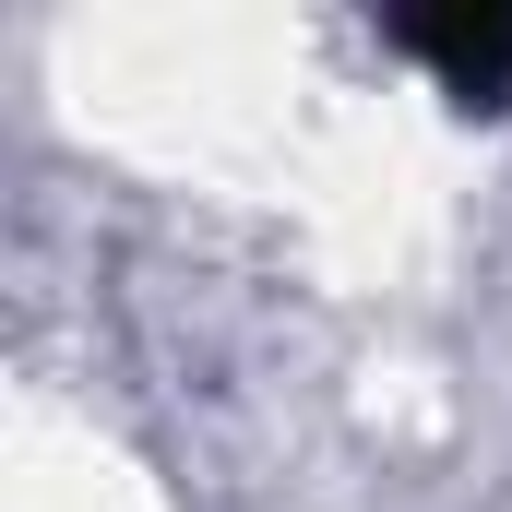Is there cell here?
Masks as SVG:
<instances>
[{
    "label": "cell",
    "mask_w": 512,
    "mask_h": 512,
    "mask_svg": "<svg viewBox=\"0 0 512 512\" xmlns=\"http://www.w3.org/2000/svg\"><path fill=\"white\" fill-rule=\"evenodd\" d=\"M382 48H405L453 108H501L512 96V12L501 0H453V12H382Z\"/></svg>",
    "instance_id": "obj_1"
}]
</instances>
